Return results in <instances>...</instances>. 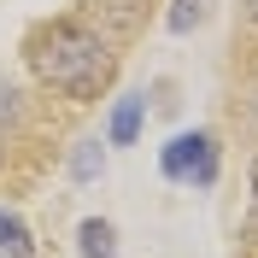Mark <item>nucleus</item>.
Returning <instances> with one entry per match:
<instances>
[{
    "label": "nucleus",
    "mask_w": 258,
    "mask_h": 258,
    "mask_svg": "<svg viewBox=\"0 0 258 258\" xmlns=\"http://www.w3.org/2000/svg\"><path fill=\"white\" fill-rule=\"evenodd\" d=\"M0 252H6V258H35V235H30V223H24L18 211H6V206H0Z\"/></svg>",
    "instance_id": "5"
},
{
    "label": "nucleus",
    "mask_w": 258,
    "mask_h": 258,
    "mask_svg": "<svg viewBox=\"0 0 258 258\" xmlns=\"http://www.w3.org/2000/svg\"><path fill=\"white\" fill-rule=\"evenodd\" d=\"M164 24H170V35H188L200 24V0H170V18Z\"/></svg>",
    "instance_id": "7"
},
{
    "label": "nucleus",
    "mask_w": 258,
    "mask_h": 258,
    "mask_svg": "<svg viewBox=\"0 0 258 258\" xmlns=\"http://www.w3.org/2000/svg\"><path fill=\"white\" fill-rule=\"evenodd\" d=\"M246 112L258 117V71H252V77H246Z\"/></svg>",
    "instance_id": "9"
},
{
    "label": "nucleus",
    "mask_w": 258,
    "mask_h": 258,
    "mask_svg": "<svg viewBox=\"0 0 258 258\" xmlns=\"http://www.w3.org/2000/svg\"><path fill=\"white\" fill-rule=\"evenodd\" d=\"M246 24H252V30H258V0H246Z\"/></svg>",
    "instance_id": "11"
},
{
    "label": "nucleus",
    "mask_w": 258,
    "mask_h": 258,
    "mask_svg": "<svg viewBox=\"0 0 258 258\" xmlns=\"http://www.w3.org/2000/svg\"><path fill=\"white\" fill-rule=\"evenodd\" d=\"M77 246H82V258H117V229L106 217H82Z\"/></svg>",
    "instance_id": "4"
},
{
    "label": "nucleus",
    "mask_w": 258,
    "mask_h": 258,
    "mask_svg": "<svg viewBox=\"0 0 258 258\" xmlns=\"http://www.w3.org/2000/svg\"><path fill=\"white\" fill-rule=\"evenodd\" d=\"M18 112H24V106H18V88L0 77V123H18Z\"/></svg>",
    "instance_id": "8"
},
{
    "label": "nucleus",
    "mask_w": 258,
    "mask_h": 258,
    "mask_svg": "<svg viewBox=\"0 0 258 258\" xmlns=\"http://www.w3.org/2000/svg\"><path fill=\"white\" fill-rule=\"evenodd\" d=\"M252 188H258V164H252ZM252 229H258V194H252Z\"/></svg>",
    "instance_id": "10"
},
{
    "label": "nucleus",
    "mask_w": 258,
    "mask_h": 258,
    "mask_svg": "<svg viewBox=\"0 0 258 258\" xmlns=\"http://www.w3.org/2000/svg\"><path fill=\"white\" fill-rule=\"evenodd\" d=\"M100 170H106V153H100V141H77V153H71V176H77V182H94Z\"/></svg>",
    "instance_id": "6"
},
{
    "label": "nucleus",
    "mask_w": 258,
    "mask_h": 258,
    "mask_svg": "<svg viewBox=\"0 0 258 258\" xmlns=\"http://www.w3.org/2000/svg\"><path fill=\"white\" fill-rule=\"evenodd\" d=\"M159 170L170 182L211 188V182H217V135H211V129H182V135H170V147L159 153Z\"/></svg>",
    "instance_id": "2"
},
{
    "label": "nucleus",
    "mask_w": 258,
    "mask_h": 258,
    "mask_svg": "<svg viewBox=\"0 0 258 258\" xmlns=\"http://www.w3.org/2000/svg\"><path fill=\"white\" fill-rule=\"evenodd\" d=\"M141 112H147V100H141V94H123V100L112 106L106 141H112V147H135V135H141Z\"/></svg>",
    "instance_id": "3"
},
{
    "label": "nucleus",
    "mask_w": 258,
    "mask_h": 258,
    "mask_svg": "<svg viewBox=\"0 0 258 258\" xmlns=\"http://www.w3.org/2000/svg\"><path fill=\"white\" fill-rule=\"evenodd\" d=\"M24 64H30V77L41 88L77 100V106L100 100L112 88V77H117L112 41L94 24H82V18H47V24H35L30 41H24Z\"/></svg>",
    "instance_id": "1"
}]
</instances>
